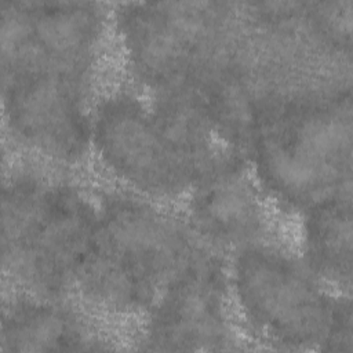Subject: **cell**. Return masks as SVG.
Instances as JSON below:
<instances>
[{"label": "cell", "instance_id": "1", "mask_svg": "<svg viewBox=\"0 0 353 353\" xmlns=\"http://www.w3.org/2000/svg\"><path fill=\"white\" fill-rule=\"evenodd\" d=\"M92 247L74 296L112 316H142L207 247L185 216L127 189L97 201Z\"/></svg>", "mask_w": 353, "mask_h": 353}, {"label": "cell", "instance_id": "2", "mask_svg": "<svg viewBox=\"0 0 353 353\" xmlns=\"http://www.w3.org/2000/svg\"><path fill=\"white\" fill-rule=\"evenodd\" d=\"M98 204L69 178L23 165L4 179L1 265L19 294L65 301L92 247Z\"/></svg>", "mask_w": 353, "mask_h": 353}, {"label": "cell", "instance_id": "3", "mask_svg": "<svg viewBox=\"0 0 353 353\" xmlns=\"http://www.w3.org/2000/svg\"><path fill=\"white\" fill-rule=\"evenodd\" d=\"M247 160L265 196L288 211L352 197L350 91L301 97L266 112Z\"/></svg>", "mask_w": 353, "mask_h": 353}, {"label": "cell", "instance_id": "4", "mask_svg": "<svg viewBox=\"0 0 353 353\" xmlns=\"http://www.w3.org/2000/svg\"><path fill=\"white\" fill-rule=\"evenodd\" d=\"M236 317L270 349L352 350L350 295L321 281L288 250L268 240L230 255Z\"/></svg>", "mask_w": 353, "mask_h": 353}, {"label": "cell", "instance_id": "5", "mask_svg": "<svg viewBox=\"0 0 353 353\" xmlns=\"http://www.w3.org/2000/svg\"><path fill=\"white\" fill-rule=\"evenodd\" d=\"M239 3L145 1L120 4L114 26L132 77L150 94L197 90L233 40Z\"/></svg>", "mask_w": 353, "mask_h": 353}, {"label": "cell", "instance_id": "6", "mask_svg": "<svg viewBox=\"0 0 353 353\" xmlns=\"http://www.w3.org/2000/svg\"><path fill=\"white\" fill-rule=\"evenodd\" d=\"M91 153L123 189L156 201L185 199L199 179L149 99L130 90L110 91L94 105Z\"/></svg>", "mask_w": 353, "mask_h": 353}, {"label": "cell", "instance_id": "7", "mask_svg": "<svg viewBox=\"0 0 353 353\" xmlns=\"http://www.w3.org/2000/svg\"><path fill=\"white\" fill-rule=\"evenodd\" d=\"M0 22L1 74L44 70L91 83L109 23L102 4L3 0Z\"/></svg>", "mask_w": 353, "mask_h": 353}, {"label": "cell", "instance_id": "8", "mask_svg": "<svg viewBox=\"0 0 353 353\" xmlns=\"http://www.w3.org/2000/svg\"><path fill=\"white\" fill-rule=\"evenodd\" d=\"M3 113L11 139L57 168L91 153V83L44 70L1 74Z\"/></svg>", "mask_w": 353, "mask_h": 353}, {"label": "cell", "instance_id": "9", "mask_svg": "<svg viewBox=\"0 0 353 353\" xmlns=\"http://www.w3.org/2000/svg\"><path fill=\"white\" fill-rule=\"evenodd\" d=\"M205 250L143 314L139 343L148 350L240 349L228 265Z\"/></svg>", "mask_w": 353, "mask_h": 353}, {"label": "cell", "instance_id": "10", "mask_svg": "<svg viewBox=\"0 0 353 353\" xmlns=\"http://www.w3.org/2000/svg\"><path fill=\"white\" fill-rule=\"evenodd\" d=\"M186 221L208 250L233 255L268 240L266 196L244 154L219 159L186 194Z\"/></svg>", "mask_w": 353, "mask_h": 353}, {"label": "cell", "instance_id": "11", "mask_svg": "<svg viewBox=\"0 0 353 353\" xmlns=\"http://www.w3.org/2000/svg\"><path fill=\"white\" fill-rule=\"evenodd\" d=\"M90 324L65 301L19 294L3 310V352L106 349Z\"/></svg>", "mask_w": 353, "mask_h": 353}, {"label": "cell", "instance_id": "12", "mask_svg": "<svg viewBox=\"0 0 353 353\" xmlns=\"http://www.w3.org/2000/svg\"><path fill=\"white\" fill-rule=\"evenodd\" d=\"M301 215L302 261L328 287L350 295L352 197L327 200Z\"/></svg>", "mask_w": 353, "mask_h": 353}]
</instances>
